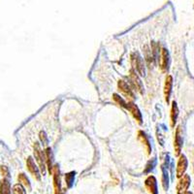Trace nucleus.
<instances>
[{"mask_svg": "<svg viewBox=\"0 0 194 194\" xmlns=\"http://www.w3.org/2000/svg\"><path fill=\"white\" fill-rule=\"evenodd\" d=\"M33 150H34V156L36 161L38 163V167L40 169V171L42 174H45L46 173V168H47V164H46V156H45V151L43 153L42 148L40 147L39 143H34L33 146Z\"/></svg>", "mask_w": 194, "mask_h": 194, "instance_id": "1", "label": "nucleus"}, {"mask_svg": "<svg viewBox=\"0 0 194 194\" xmlns=\"http://www.w3.org/2000/svg\"><path fill=\"white\" fill-rule=\"evenodd\" d=\"M131 62L133 67L135 68V71L138 73L140 76H145L146 69H145V63L142 56L139 54V53H133L131 54Z\"/></svg>", "mask_w": 194, "mask_h": 194, "instance_id": "2", "label": "nucleus"}, {"mask_svg": "<svg viewBox=\"0 0 194 194\" xmlns=\"http://www.w3.org/2000/svg\"><path fill=\"white\" fill-rule=\"evenodd\" d=\"M183 129L181 126L179 125L176 129L175 133V140H174V148H175V155L179 156L181 154V148H183Z\"/></svg>", "mask_w": 194, "mask_h": 194, "instance_id": "3", "label": "nucleus"}, {"mask_svg": "<svg viewBox=\"0 0 194 194\" xmlns=\"http://www.w3.org/2000/svg\"><path fill=\"white\" fill-rule=\"evenodd\" d=\"M129 80H130V82H131V84L133 86V87H134V89L137 90L138 92H140V93H143V92H144L143 84H142L140 78H139L138 73H136L135 70H131V71H130Z\"/></svg>", "mask_w": 194, "mask_h": 194, "instance_id": "4", "label": "nucleus"}, {"mask_svg": "<svg viewBox=\"0 0 194 194\" xmlns=\"http://www.w3.org/2000/svg\"><path fill=\"white\" fill-rule=\"evenodd\" d=\"M117 86H119V91L122 93V94L127 97V98H129L130 100H133L135 98L134 96V93H133L131 87L129 86V84L126 83L125 81L123 80H119V83H117Z\"/></svg>", "mask_w": 194, "mask_h": 194, "instance_id": "5", "label": "nucleus"}, {"mask_svg": "<svg viewBox=\"0 0 194 194\" xmlns=\"http://www.w3.org/2000/svg\"><path fill=\"white\" fill-rule=\"evenodd\" d=\"M190 186V177L188 175H184L181 178L177 186V192L178 194H186V190L188 189Z\"/></svg>", "mask_w": 194, "mask_h": 194, "instance_id": "6", "label": "nucleus"}, {"mask_svg": "<svg viewBox=\"0 0 194 194\" xmlns=\"http://www.w3.org/2000/svg\"><path fill=\"white\" fill-rule=\"evenodd\" d=\"M26 167H27V169H28L30 174H31L36 180L40 181L41 175H40V172H39V167L35 164L34 160H33L31 156H29L26 160Z\"/></svg>", "mask_w": 194, "mask_h": 194, "instance_id": "7", "label": "nucleus"}, {"mask_svg": "<svg viewBox=\"0 0 194 194\" xmlns=\"http://www.w3.org/2000/svg\"><path fill=\"white\" fill-rule=\"evenodd\" d=\"M159 66L162 71H167L169 67V53L165 48H162L159 56Z\"/></svg>", "mask_w": 194, "mask_h": 194, "instance_id": "8", "label": "nucleus"}, {"mask_svg": "<svg viewBox=\"0 0 194 194\" xmlns=\"http://www.w3.org/2000/svg\"><path fill=\"white\" fill-rule=\"evenodd\" d=\"M53 186H54V193L59 194L61 190V181H60V174L58 165H54L53 169Z\"/></svg>", "mask_w": 194, "mask_h": 194, "instance_id": "9", "label": "nucleus"}, {"mask_svg": "<svg viewBox=\"0 0 194 194\" xmlns=\"http://www.w3.org/2000/svg\"><path fill=\"white\" fill-rule=\"evenodd\" d=\"M187 169V159L186 155H181L180 158H179L178 161V165H177V178H181L183 176H184V173H186Z\"/></svg>", "mask_w": 194, "mask_h": 194, "instance_id": "10", "label": "nucleus"}, {"mask_svg": "<svg viewBox=\"0 0 194 194\" xmlns=\"http://www.w3.org/2000/svg\"><path fill=\"white\" fill-rule=\"evenodd\" d=\"M126 109L128 110L131 115L133 116V117L138 121V123H142L143 122V119H142V114L140 110H139V108L136 106V104L132 102H128L127 103V106H126Z\"/></svg>", "mask_w": 194, "mask_h": 194, "instance_id": "11", "label": "nucleus"}, {"mask_svg": "<svg viewBox=\"0 0 194 194\" xmlns=\"http://www.w3.org/2000/svg\"><path fill=\"white\" fill-rule=\"evenodd\" d=\"M172 87H173V77L171 75H168L165 79V84H164V97H165V101L167 103H169L170 96H171Z\"/></svg>", "mask_w": 194, "mask_h": 194, "instance_id": "12", "label": "nucleus"}, {"mask_svg": "<svg viewBox=\"0 0 194 194\" xmlns=\"http://www.w3.org/2000/svg\"><path fill=\"white\" fill-rule=\"evenodd\" d=\"M146 187L148 188V190L150 191L151 194H158L157 191V183H156V179L153 177V176H150L145 181Z\"/></svg>", "mask_w": 194, "mask_h": 194, "instance_id": "13", "label": "nucleus"}, {"mask_svg": "<svg viewBox=\"0 0 194 194\" xmlns=\"http://www.w3.org/2000/svg\"><path fill=\"white\" fill-rule=\"evenodd\" d=\"M138 139H139V141L144 145V148H146V150H147L148 154H150L151 151V147H150V141H148L147 135H146L143 131H140L138 133Z\"/></svg>", "mask_w": 194, "mask_h": 194, "instance_id": "14", "label": "nucleus"}, {"mask_svg": "<svg viewBox=\"0 0 194 194\" xmlns=\"http://www.w3.org/2000/svg\"><path fill=\"white\" fill-rule=\"evenodd\" d=\"M179 117V108L177 105V102L173 101L172 103V108H171V116H170V119H171V126L174 127L176 122H177Z\"/></svg>", "mask_w": 194, "mask_h": 194, "instance_id": "15", "label": "nucleus"}, {"mask_svg": "<svg viewBox=\"0 0 194 194\" xmlns=\"http://www.w3.org/2000/svg\"><path fill=\"white\" fill-rule=\"evenodd\" d=\"M45 156H46V164H47V168L49 169V172L50 174L53 173V153H51V148H47L45 150Z\"/></svg>", "mask_w": 194, "mask_h": 194, "instance_id": "16", "label": "nucleus"}, {"mask_svg": "<svg viewBox=\"0 0 194 194\" xmlns=\"http://www.w3.org/2000/svg\"><path fill=\"white\" fill-rule=\"evenodd\" d=\"M0 194H11V184L8 179H3L0 181Z\"/></svg>", "mask_w": 194, "mask_h": 194, "instance_id": "17", "label": "nucleus"}, {"mask_svg": "<svg viewBox=\"0 0 194 194\" xmlns=\"http://www.w3.org/2000/svg\"><path fill=\"white\" fill-rule=\"evenodd\" d=\"M144 53H145V60L147 61V63L148 65H153L154 61H155V58H154L153 54V51L148 46H146L144 48Z\"/></svg>", "mask_w": 194, "mask_h": 194, "instance_id": "18", "label": "nucleus"}, {"mask_svg": "<svg viewBox=\"0 0 194 194\" xmlns=\"http://www.w3.org/2000/svg\"><path fill=\"white\" fill-rule=\"evenodd\" d=\"M18 180H19L20 183L22 184V186H24L25 188H27L30 191L31 190V186H30V181L28 180V178H27V176L25 174H23V173H22V174L19 175V177H18Z\"/></svg>", "mask_w": 194, "mask_h": 194, "instance_id": "19", "label": "nucleus"}, {"mask_svg": "<svg viewBox=\"0 0 194 194\" xmlns=\"http://www.w3.org/2000/svg\"><path fill=\"white\" fill-rule=\"evenodd\" d=\"M74 179H75V172H70L65 175V181L68 187L72 186L73 183H74Z\"/></svg>", "mask_w": 194, "mask_h": 194, "instance_id": "20", "label": "nucleus"}, {"mask_svg": "<svg viewBox=\"0 0 194 194\" xmlns=\"http://www.w3.org/2000/svg\"><path fill=\"white\" fill-rule=\"evenodd\" d=\"M162 172H163V178H162L163 187H164V189H167L168 188V181H169L168 172H167V170H166L164 167H162Z\"/></svg>", "mask_w": 194, "mask_h": 194, "instance_id": "21", "label": "nucleus"}, {"mask_svg": "<svg viewBox=\"0 0 194 194\" xmlns=\"http://www.w3.org/2000/svg\"><path fill=\"white\" fill-rule=\"evenodd\" d=\"M13 194H26L24 187L20 183L15 184L13 187Z\"/></svg>", "mask_w": 194, "mask_h": 194, "instance_id": "22", "label": "nucleus"}, {"mask_svg": "<svg viewBox=\"0 0 194 194\" xmlns=\"http://www.w3.org/2000/svg\"><path fill=\"white\" fill-rule=\"evenodd\" d=\"M113 98H114V100L116 102H117L119 103V104L121 106V107H123V108H125L126 109V106H127V103L124 101V100L121 98V97L119 95V94H116V93H115V94L113 95Z\"/></svg>", "mask_w": 194, "mask_h": 194, "instance_id": "23", "label": "nucleus"}, {"mask_svg": "<svg viewBox=\"0 0 194 194\" xmlns=\"http://www.w3.org/2000/svg\"><path fill=\"white\" fill-rule=\"evenodd\" d=\"M39 137H40V140L41 142L43 143V145H47L48 144V137L46 135V133L44 131H41L40 134H39Z\"/></svg>", "mask_w": 194, "mask_h": 194, "instance_id": "24", "label": "nucleus"}, {"mask_svg": "<svg viewBox=\"0 0 194 194\" xmlns=\"http://www.w3.org/2000/svg\"><path fill=\"white\" fill-rule=\"evenodd\" d=\"M0 171H1L3 176H8L9 175L8 169H7V167H5V166H1V167H0Z\"/></svg>", "mask_w": 194, "mask_h": 194, "instance_id": "25", "label": "nucleus"}, {"mask_svg": "<svg viewBox=\"0 0 194 194\" xmlns=\"http://www.w3.org/2000/svg\"><path fill=\"white\" fill-rule=\"evenodd\" d=\"M186 194H191V193H190V192H186Z\"/></svg>", "mask_w": 194, "mask_h": 194, "instance_id": "26", "label": "nucleus"}]
</instances>
